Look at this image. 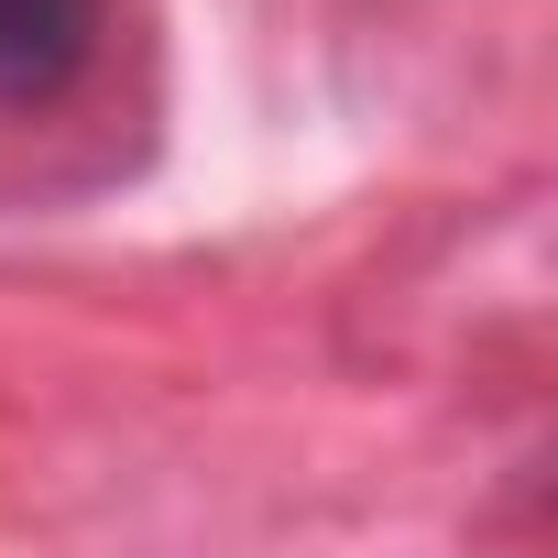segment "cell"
Masks as SVG:
<instances>
[{"mask_svg": "<svg viewBox=\"0 0 558 558\" xmlns=\"http://www.w3.org/2000/svg\"><path fill=\"white\" fill-rule=\"evenodd\" d=\"M99 45V0H0V110L56 99Z\"/></svg>", "mask_w": 558, "mask_h": 558, "instance_id": "6da1fadb", "label": "cell"}]
</instances>
